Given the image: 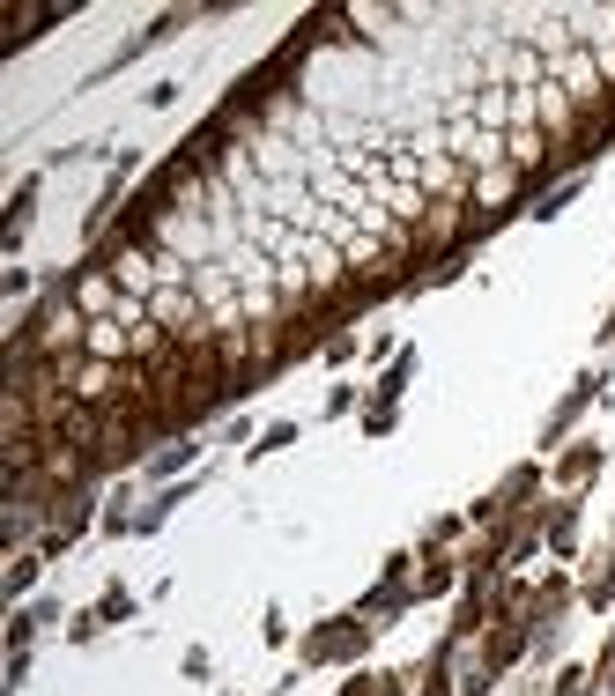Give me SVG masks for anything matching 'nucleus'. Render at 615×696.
<instances>
[{"instance_id":"obj_1","label":"nucleus","mask_w":615,"mask_h":696,"mask_svg":"<svg viewBox=\"0 0 615 696\" xmlns=\"http://www.w3.org/2000/svg\"><path fill=\"white\" fill-rule=\"evenodd\" d=\"M593 467H600V452H593V445H579V452H571V459H564V482H586V475H593Z\"/></svg>"}]
</instances>
